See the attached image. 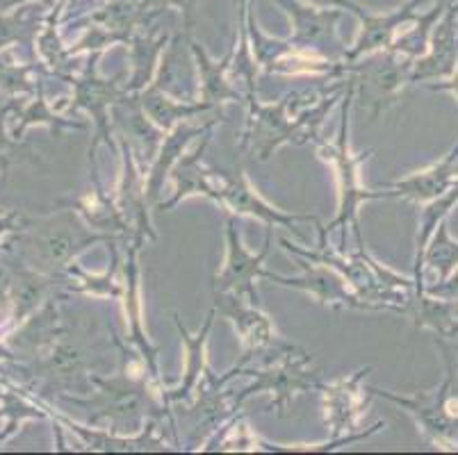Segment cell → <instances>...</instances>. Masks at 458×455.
<instances>
[{"instance_id": "obj_14", "label": "cell", "mask_w": 458, "mask_h": 455, "mask_svg": "<svg viewBox=\"0 0 458 455\" xmlns=\"http://www.w3.org/2000/svg\"><path fill=\"white\" fill-rule=\"evenodd\" d=\"M48 353L41 356L35 365L37 378L51 381L55 385H71L73 378H81L87 369V350L81 341L69 340L66 331L62 328L55 340L46 346Z\"/></svg>"}, {"instance_id": "obj_7", "label": "cell", "mask_w": 458, "mask_h": 455, "mask_svg": "<svg viewBox=\"0 0 458 455\" xmlns=\"http://www.w3.org/2000/svg\"><path fill=\"white\" fill-rule=\"evenodd\" d=\"M411 69L413 62H399L394 55L374 57L363 64H340L343 73H356L353 85L360 91V105L369 107V119H377L381 112L397 103L399 91L411 85Z\"/></svg>"}, {"instance_id": "obj_20", "label": "cell", "mask_w": 458, "mask_h": 455, "mask_svg": "<svg viewBox=\"0 0 458 455\" xmlns=\"http://www.w3.org/2000/svg\"><path fill=\"white\" fill-rule=\"evenodd\" d=\"M406 315L415 325L436 333V337H454L458 325V300L438 299L424 291L411 300Z\"/></svg>"}, {"instance_id": "obj_17", "label": "cell", "mask_w": 458, "mask_h": 455, "mask_svg": "<svg viewBox=\"0 0 458 455\" xmlns=\"http://www.w3.org/2000/svg\"><path fill=\"white\" fill-rule=\"evenodd\" d=\"M210 131H206L203 141L197 146V148L191 150L190 156H185L182 160H178L176 164H174L172 173H174V181H176V194L172 196V200L162 203L160 210H172L174 206H178L182 198H187V196L191 194H203L210 200H215V203H219V190H216L210 181L212 171L203 169L201 166L203 153H206L208 144H210Z\"/></svg>"}, {"instance_id": "obj_9", "label": "cell", "mask_w": 458, "mask_h": 455, "mask_svg": "<svg viewBox=\"0 0 458 455\" xmlns=\"http://www.w3.org/2000/svg\"><path fill=\"white\" fill-rule=\"evenodd\" d=\"M215 310L222 312V315L226 316L233 325H235L237 335H240L244 349H247L242 362H240V365H237L231 374L224 375L222 381H216V385H222V383H226L231 375H235L237 371L244 369V367H247L249 362L258 356V353L272 349L278 340H276V333H274V325H272V321H269V316H265L262 312H258L253 306H247L242 296L226 294V291H215Z\"/></svg>"}, {"instance_id": "obj_30", "label": "cell", "mask_w": 458, "mask_h": 455, "mask_svg": "<svg viewBox=\"0 0 458 455\" xmlns=\"http://www.w3.org/2000/svg\"><path fill=\"white\" fill-rule=\"evenodd\" d=\"M0 87L7 91H28L30 85H28L26 69H19V66H5L0 64Z\"/></svg>"}, {"instance_id": "obj_16", "label": "cell", "mask_w": 458, "mask_h": 455, "mask_svg": "<svg viewBox=\"0 0 458 455\" xmlns=\"http://www.w3.org/2000/svg\"><path fill=\"white\" fill-rule=\"evenodd\" d=\"M428 53L413 62L411 69V85L427 80H438V78H452L458 64V39L454 32V19L449 16L438 30L433 32L428 41Z\"/></svg>"}, {"instance_id": "obj_23", "label": "cell", "mask_w": 458, "mask_h": 455, "mask_svg": "<svg viewBox=\"0 0 458 455\" xmlns=\"http://www.w3.org/2000/svg\"><path fill=\"white\" fill-rule=\"evenodd\" d=\"M112 116H114L116 125H119L123 132H128V137H131L132 141L144 146L147 157L153 160V157H156V146L157 141H160V132L147 121V112L141 107L140 94L131 96V98L114 100Z\"/></svg>"}, {"instance_id": "obj_31", "label": "cell", "mask_w": 458, "mask_h": 455, "mask_svg": "<svg viewBox=\"0 0 458 455\" xmlns=\"http://www.w3.org/2000/svg\"><path fill=\"white\" fill-rule=\"evenodd\" d=\"M424 291L431 296H438V299L458 300V266L447 275V278H445L443 282H436V285L424 287Z\"/></svg>"}, {"instance_id": "obj_33", "label": "cell", "mask_w": 458, "mask_h": 455, "mask_svg": "<svg viewBox=\"0 0 458 455\" xmlns=\"http://www.w3.org/2000/svg\"><path fill=\"white\" fill-rule=\"evenodd\" d=\"M21 216L19 215H7V216H0V240H3V235H7V232H14L16 228L21 225Z\"/></svg>"}, {"instance_id": "obj_21", "label": "cell", "mask_w": 458, "mask_h": 455, "mask_svg": "<svg viewBox=\"0 0 458 455\" xmlns=\"http://www.w3.org/2000/svg\"><path fill=\"white\" fill-rule=\"evenodd\" d=\"M174 321H176L178 325V333H181L182 341H185L187 346V358H185V381H182V385L178 387V390L174 392H166L165 394V400H182L187 399V394H190L194 387H197L199 378H201V374H206L208 371V365H206V344H208V335H210V328H212V321H215V308L210 310V315H208L206 324H203L201 331L197 333V335H190V333L182 328L181 319H178V315H174Z\"/></svg>"}, {"instance_id": "obj_4", "label": "cell", "mask_w": 458, "mask_h": 455, "mask_svg": "<svg viewBox=\"0 0 458 455\" xmlns=\"http://www.w3.org/2000/svg\"><path fill=\"white\" fill-rule=\"evenodd\" d=\"M312 356L306 350L290 344H278L274 360H267L262 369H249L247 375H253L256 383L237 396V406L247 396L260 394V392H272L274 403H276L278 415H285L294 392H306L310 387H319V371L312 369Z\"/></svg>"}, {"instance_id": "obj_8", "label": "cell", "mask_w": 458, "mask_h": 455, "mask_svg": "<svg viewBox=\"0 0 458 455\" xmlns=\"http://www.w3.org/2000/svg\"><path fill=\"white\" fill-rule=\"evenodd\" d=\"M226 241H228V256L224 271L215 278V291H233V294L249 299L251 306L258 303V291H256V278L262 274V262L267 257L269 246H272V232L267 231L265 237V249L253 256L249 253L247 246L240 240V231L235 225V216L231 210H226Z\"/></svg>"}, {"instance_id": "obj_3", "label": "cell", "mask_w": 458, "mask_h": 455, "mask_svg": "<svg viewBox=\"0 0 458 455\" xmlns=\"http://www.w3.org/2000/svg\"><path fill=\"white\" fill-rule=\"evenodd\" d=\"M249 103H251V119H249V131L242 139V148L251 141L258 160H267L278 146L287 141L303 144L308 139H318L319 123L324 121L327 110L333 107L335 98L322 100L318 107H312L306 114H299L294 121L290 119L294 94L285 96L276 105H258L253 96H249Z\"/></svg>"}, {"instance_id": "obj_24", "label": "cell", "mask_w": 458, "mask_h": 455, "mask_svg": "<svg viewBox=\"0 0 458 455\" xmlns=\"http://www.w3.org/2000/svg\"><path fill=\"white\" fill-rule=\"evenodd\" d=\"M194 53H197V66L199 73H201V100L203 103H210V105H219L224 100H242L240 91L233 89L226 82V69L231 64V55L222 62H212L208 60V55L194 44Z\"/></svg>"}, {"instance_id": "obj_22", "label": "cell", "mask_w": 458, "mask_h": 455, "mask_svg": "<svg viewBox=\"0 0 458 455\" xmlns=\"http://www.w3.org/2000/svg\"><path fill=\"white\" fill-rule=\"evenodd\" d=\"M140 103L144 107V112L148 114V119L156 125L169 131L174 128V123L181 119H191V116L201 114V112L212 110L215 105L210 103H190V100H172L169 96H165V91L157 89V87H148L140 94Z\"/></svg>"}, {"instance_id": "obj_27", "label": "cell", "mask_w": 458, "mask_h": 455, "mask_svg": "<svg viewBox=\"0 0 458 455\" xmlns=\"http://www.w3.org/2000/svg\"><path fill=\"white\" fill-rule=\"evenodd\" d=\"M32 123H48L51 128H85V125L71 123V121L60 119L57 114H53L51 107L46 105V100L41 94L37 96V100L32 103V105H28L26 110H23V114H21V123L16 125L14 132H12V139L19 141L21 137H23V132H26Z\"/></svg>"}, {"instance_id": "obj_1", "label": "cell", "mask_w": 458, "mask_h": 455, "mask_svg": "<svg viewBox=\"0 0 458 455\" xmlns=\"http://www.w3.org/2000/svg\"><path fill=\"white\" fill-rule=\"evenodd\" d=\"M112 240L85 228L73 210H62L39 221H21L7 244L16 246L19 265L41 275H55L66 271L73 257L94 241Z\"/></svg>"}, {"instance_id": "obj_11", "label": "cell", "mask_w": 458, "mask_h": 455, "mask_svg": "<svg viewBox=\"0 0 458 455\" xmlns=\"http://www.w3.org/2000/svg\"><path fill=\"white\" fill-rule=\"evenodd\" d=\"M215 178L222 185L216 187L219 190V206H224L226 210L235 212V215H251L256 219L265 221L269 228L274 225H283V228H294V223L299 221H312L318 223V219L310 215H287V212L276 210L269 203L260 198V196L253 191V187L249 185L247 178L242 173H228V171H212ZM297 231V228H294Z\"/></svg>"}, {"instance_id": "obj_5", "label": "cell", "mask_w": 458, "mask_h": 455, "mask_svg": "<svg viewBox=\"0 0 458 455\" xmlns=\"http://www.w3.org/2000/svg\"><path fill=\"white\" fill-rule=\"evenodd\" d=\"M91 383L98 385V394L91 400L73 399L69 394H64V399L96 410L91 415V421L96 424V421L107 419L112 424L110 431H126V426H131L132 421H140L144 412L153 408L147 383L141 378H135V375H128L126 371H122L114 378H107V381L98 378V375H91Z\"/></svg>"}, {"instance_id": "obj_32", "label": "cell", "mask_w": 458, "mask_h": 455, "mask_svg": "<svg viewBox=\"0 0 458 455\" xmlns=\"http://www.w3.org/2000/svg\"><path fill=\"white\" fill-rule=\"evenodd\" d=\"M427 87L431 91H452V94L456 96V100H458V64H456V71H454V75H452V80L438 82V85H436V82H428Z\"/></svg>"}, {"instance_id": "obj_15", "label": "cell", "mask_w": 458, "mask_h": 455, "mask_svg": "<svg viewBox=\"0 0 458 455\" xmlns=\"http://www.w3.org/2000/svg\"><path fill=\"white\" fill-rule=\"evenodd\" d=\"M71 85H76V103L71 105L73 107H85L94 114L96 121V131H98V137H96L94 146L89 148V156L96 150L98 141L106 139L110 144V131H107V107L114 105V100L122 98V89H119V80H122V75H116L112 80H101V78H96L94 66H89L87 75L82 80H73L69 78Z\"/></svg>"}, {"instance_id": "obj_25", "label": "cell", "mask_w": 458, "mask_h": 455, "mask_svg": "<svg viewBox=\"0 0 458 455\" xmlns=\"http://www.w3.org/2000/svg\"><path fill=\"white\" fill-rule=\"evenodd\" d=\"M422 266H428L436 274V278H438L436 282H443L458 266V240H454L452 232H449L447 219L440 221L438 228L433 231L431 240L424 249Z\"/></svg>"}, {"instance_id": "obj_28", "label": "cell", "mask_w": 458, "mask_h": 455, "mask_svg": "<svg viewBox=\"0 0 458 455\" xmlns=\"http://www.w3.org/2000/svg\"><path fill=\"white\" fill-rule=\"evenodd\" d=\"M440 350L445 365V378L449 381V390L458 394V335L456 337H433Z\"/></svg>"}, {"instance_id": "obj_18", "label": "cell", "mask_w": 458, "mask_h": 455, "mask_svg": "<svg viewBox=\"0 0 458 455\" xmlns=\"http://www.w3.org/2000/svg\"><path fill=\"white\" fill-rule=\"evenodd\" d=\"M216 121L219 119H212L210 123H206V125H178L176 131L166 137L165 144H162V148H160V153H157L156 160H153L151 171H148V181H147L148 203H156V200L160 198L166 175L172 173L174 164L178 162V156L182 153V148H185V146L190 144V141L194 139L197 135H203L208 128H215Z\"/></svg>"}, {"instance_id": "obj_26", "label": "cell", "mask_w": 458, "mask_h": 455, "mask_svg": "<svg viewBox=\"0 0 458 455\" xmlns=\"http://www.w3.org/2000/svg\"><path fill=\"white\" fill-rule=\"evenodd\" d=\"M140 244H135L131 253V266H128V274H131V285H128V319H131V331H132V341L140 346V350L144 353V358L148 360V369L151 374H156V349H151L147 335L141 333V321H140V294H137V269H135V256Z\"/></svg>"}, {"instance_id": "obj_34", "label": "cell", "mask_w": 458, "mask_h": 455, "mask_svg": "<svg viewBox=\"0 0 458 455\" xmlns=\"http://www.w3.org/2000/svg\"><path fill=\"white\" fill-rule=\"evenodd\" d=\"M12 160H0V173H3V171L7 169V164H10Z\"/></svg>"}, {"instance_id": "obj_2", "label": "cell", "mask_w": 458, "mask_h": 455, "mask_svg": "<svg viewBox=\"0 0 458 455\" xmlns=\"http://www.w3.org/2000/svg\"><path fill=\"white\" fill-rule=\"evenodd\" d=\"M353 94H356V85H353V78L349 80L347 87V100H344V110H343V125L337 131L335 144H324L319 148L327 160H331L335 164V175H337V187H340V210H337V216L331 221V223L324 228L327 232L335 231V228H344L347 232V225L353 231L358 241V250H365L363 237H360V228H358V207L365 200L374 198H394V191H368L360 187L358 182V166L363 164L374 150H368V153H360V156L353 157L352 150H349V107H352Z\"/></svg>"}, {"instance_id": "obj_29", "label": "cell", "mask_w": 458, "mask_h": 455, "mask_svg": "<svg viewBox=\"0 0 458 455\" xmlns=\"http://www.w3.org/2000/svg\"><path fill=\"white\" fill-rule=\"evenodd\" d=\"M14 107H16V103H5V105H0V160H16V157H21L19 156L21 150H23V146H21L19 141L12 139V137H7L5 131H3L5 116L10 114ZM21 160H26V157H21Z\"/></svg>"}, {"instance_id": "obj_10", "label": "cell", "mask_w": 458, "mask_h": 455, "mask_svg": "<svg viewBox=\"0 0 458 455\" xmlns=\"http://www.w3.org/2000/svg\"><path fill=\"white\" fill-rule=\"evenodd\" d=\"M299 266L303 269L301 278H287V275H278L265 269H262L260 278H267V281L278 282V285L306 291V294L315 296L324 306L349 308V310H372L360 296L347 290L344 278L333 266L319 265V262L318 265H308L303 260H299Z\"/></svg>"}, {"instance_id": "obj_6", "label": "cell", "mask_w": 458, "mask_h": 455, "mask_svg": "<svg viewBox=\"0 0 458 455\" xmlns=\"http://www.w3.org/2000/svg\"><path fill=\"white\" fill-rule=\"evenodd\" d=\"M368 392L374 396H383V399L393 400L399 408H406L413 415L415 424L422 428V433L433 444L452 451L458 449V394L449 390L447 378H443L438 387H433L428 392H418L415 396H397L390 394V392L374 390V387Z\"/></svg>"}, {"instance_id": "obj_19", "label": "cell", "mask_w": 458, "mask_h": 455, "mask_svg": "<svg viewBox=\"0 0 458 455\" xmlns=\"http://www.w3.org/2000/svg\"><path fill=\"white\" fill-rule=\"evenodd\" d=\"M456 206H458V178H456V182H454V185L445 191V194H440L438 198H433V200H428V203H424V210H422V215H420L418 241H415V278H413L415 296L424 294V281H422L424 249H427L428 240H431L433 231L438 228L440 221L447 219V216L452 215V210H456Z\"/></svg>"}, {"instance_id": "obj_13", "label": "cell", "mask_w": 458, "mask_h": 455, "mask_svg": "<svg viewBox=\"0 0 458 455\" xmlns=\"http://www.w3.org/2000/svg\"><path fill=\"white\" fill-rule=\"evenodd\" d=\"M372 371V367L360 369L352 378H340L333 385H319L327 399V424L331 426V437L337 440L344 431H352L353 419L365 410V399L360 394V381Z\"/></svg>"}, {"instance_id": "obj_12", "label": "cell", "mask_w": 458, "mask_h": 455, "mask_svg": "<svg viewBox=\"0 0 458 455\" xmlns=\"http://www.w3.org/2000/svg\"><path fill=\"white\" fill-rule=\"evenodd\" d=\"M458 141L452 146L447 156L438 160L436 164L427 166L422 171L406 175L402 181L394 182H381V187L393 190L399 198H408L413 203H428V200L438 198L440 194L449 190L458 178Z\"/></svg>"}, {"instance_id": "obj_35", "label": "cell", "mask_w": 458, "mask_h": 455, "mask_svg": "<svg viewBox=\"0 0 458 455\" xmlns=\"http://www.w3.org/2000/svg\"><path fill=\"white\" fill-rule=\"evenodd\" d=\"M458 335V325H456V333H454V337H456Z\"/></svg>"}]
</instances>
